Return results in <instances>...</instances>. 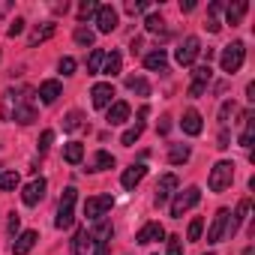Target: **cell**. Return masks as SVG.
Here are the masks:
<instances>
[{
    "instance_id": "cell-1",
    "label": "cell",
    "mask_w": 255,
    "mask_h": 255,
    "mask_svg": "<svg viewBox=\"0 0 255 255\" xmlns=\"http://www.w3.org/2000/svg\"><path fill=\"white\" fill-rule=\"evenodd\" d=\"M231 180H234V162L222 159V162H216V165L210 168L207 186H210V192H222V189H228V186H231Z\"/></svg>"
},
{
    "instance_id": "cell-2",
    "label": "cell",
    "mask_w": 255,
    "mask_h": 255,
    "mask_svg": "<svg viewBox=\"0 0 255 255\" xmlns=\"http://www.w3.org/2000/svg\"><path fill=\"white\" fill-rule=\"evenodd\" d=\"M243 60H246V45H243L240 39H234L231 45L222 48V72L234 75V72L243 66Z\"/></svg>"
},
{
    "instance_id": "cell-3",
    "label": "cell",
    "mask_w": 255,
    "mask_h": 255,
    "mask_svg": "<svg viewBox=\"0 0 255 255\" xmlns=\"http://www.w3.org/2000/svg\"><path fill=\"white\" fill-rule=\"evenodd\" d=\"M75 198H78V189L75 186H66L63 189V198H60V207H57V219H54V225L63 231V228H69L72 225V207H75Z\"/></svg>"
},
{
    "instance_id": "cell-4",
    "label": "cell",
    "mask_w": 255,
    "mask_h": 255,
    "mask_svg": "<svg viewBox=\"0 0 255 255\" xmlns=\"http://www.w3.org/2000/svg\"><path fill=\"white\" fill-rule=\"evenodd\" d=\"M198 201H201V189H198V186H189V189L177 192V198L171 201V216H174V219H180V216H183L186 210H192Z\"/></svg>"
},
{
    "instance_id": "cell-5",
    "label": "cell",
    "mask_w": 255,
    "mask_h": 255,
    "mask_svg": "<svg viewBox=\"0 0 255 255\" xmlns=\"http://www.w3.org/2000/svg\"><path fill=\"white\" fill-rule=\"evenodd\" d=\"M198 54H201V42H198V36H186V39L177 45V51H174V60H177L180 66H192Z\"/></svg>"
},
{
    "instance_id": "cell-6",
    "label": "cell",
    "mask_w": 255,
    "mask_h": 255,
    "mask_svg": "<svg viewBox=\"0 0 255 255\" xmlns=\"http://www.w3.org/2000/svg\"><path fill=\"white\" fill-rule=\"evenodd\" d=\"M111 207H114V198L111 195H93V198L84 201V216L87 219H102Z\"/></svg>"
},
{
    "instance_id": "cell-7",
    "label": "cell",
    "mask_w": 255,
    "mask_h": 255,
    "mask_svg": "<svg viewBox=\"0 0 255 255\" xmlns=\"http://www.w3.org/2000/svg\"><path fill=\"white\" fill-rule=\"evenodd\" d=\"M45 180L42 177H36V180H30L27 186H24V192H21V201L27 204V207H33V204H39L42 198H45Z\"/></svg>"
},
{
    "instance_id": "cell-8",
    "label": "cell",
    "mask_w": 255,
    "mask_h": 255,
    "mask_svg": "<svg viewBox=\"0 0 255 255\" xmlns=\"http://www.w3.org/2000/svg\"><path fill=\"white\" fill-rule=\"evenodd\" d=\"M96 27H99V33L117 30V9L114 6H99L96 9Z\"/></svg>"
},
{
    "instance_id": "cell-9",
    "label": "cell",
    "mask_w": 255,
    "mask_h": 255,
    "mask_svg": "<svg viewBox=\"0 0 255 255\" xmlns=\"http://www.w3.org/2000/svg\"><path fill=\"white\" fill-rule=\"evenodd\" d=\"M144 177H147V165H144V162H138V165H129V168L123 171L120 183H123V189H135Z\"/></svg>"
},
{
    "instance_id": "cell-10",
    "label": "cell",
    "mask_w": 255,
    "mask_h": 255,
    "mask_svg": "<svg viewBox=\"0 0 255 255\" xmlns=\"http://www.w3.org/2000/svg\"><path fill=\"white\" fill-rule=\"evenodd\" d=\"M225 228H228V210L222 207V210H216V216H213V222H210L207 243H219V240H222V234H225Z\"/></svg>"
},
{
    "instance_id": "cell-11",
    "label": "cell",
    "mask_w": 255,
    "mask_h": 255,
    "mask_svg": "<svg viewBox=\"0 0 255 255\" xmlns=\"http://www.w3.org/2000/svg\"><path fill=\"white\" fill-rule=\"evenodd\" d=\"M12 120H18V123H24V126L36 120V108H33V102H30V90H27V96H21V102H18Z\"/></svg>"
},
{
    "instance_id": "cell-12",
    "label": "cell",
    "mask_w": 255,
    "mask_h": 255,
    "mask_svg": "<svg viewBox=\"0 0 255 255\" xmlns=\"http://www.w3.org/2000/svg\"><path fill=\"white\" fill-rule=\"evenodd\" d=\"M180 126H183V132H186V135H201V129H204V123H201V114H198L195 108H189V111L183 114Z\"/></svg>"
},
{
    "instance_id": "cell-13",
    "label": "cell",
    "mask_w": 255,
    "mask_h": 255,
    "mask_svg": "<svg viewBox=\"0 0 255 255\" xmlns=\"http://www.w3.org/2000/svg\"><path fill=\"white\" fill-rule=\"evenodd\" d=\"M63 93V87H60V81L57 78H48V81H42L39 84V99L45 102V105H51V102H57V96Z\"/></svg>"
},
{
    "instance_id": "cell-14",
    "label": "cell",
    "mask_w": 255,
    "mask_h": 255,
    "mask_svg": "<svg viewBox=\"0 0 255 255\" xmlns=\"http://www.w3.org/2000/svg\"><path fill=\"white\" fill-rule=\"evenodd\" d=\"M90 96H93V108H108L111 99H114V87L111 84H96L90 90Z\"/></svg>"
},
{
    "instance_id": "cell-15",
    "label": "cell",
    "mask_w": 255,
    "mask_h": 255,
    "mask_svg": "<svg viewBox=\"0 0 255 255\" xmlns=\"http://www.w3.org/2000/svg\"><path fill=\"white\" fill-rule=\"evenodd\" d=\"M177 183H180V180H177L174 174H165V177H162V180L156 183V204H159V207H162V204L168 201V195H171V192L177 189Z\"/></svg>"
},
{
    "instance_id": "cell-16",
    "label": "cell",
    "mask_w": 255,
    "mask_h": 255,
    "mask_svg": "<svg viewBox=\"0 0 255 255\" xmlns=\"http://www.w3.org/2000/svg\"><path fill=\"white\" fill-rule=\"evenodd\" d=\"M162 237H165V228H162L159 222H147V225L135 234V240H138L141 246H144V243H153V240H162Z\"/></svg>"
},
{
    "instance_id": "cell-17",
    "label": "cell",
    "mask_w": 255,
    "mask_h": 255,
    "mask_svg": "<svg viewBox=\"0 0 255 255\" xmlns=\"http://www.w3.org/2000/svg\"><path fill=\"white\" fill-rule=\"evenodd\" d=\"M93 249V240H90V231L87 228H78L75 237H72V252L69 255H87Z\"/></svg>"
},
{
    "instance_id": "cell-18",
    "label": "cell",
    "mask_w": 255,
    "mask_h": 255,
    "mask_svg": "<svg viewBox=\"0 0 255 255\" xmlns=\"http://www.w3.org/2000/svg\"><path fill=\"white\" fill-rule=\"evenodd\" d=\"M129 120V102H111V108H108V123L111 126H120V123H126Z\"/></svg>"
},
{
    "instance_id": "cell-19",
    "label": "cell",
    "mask_w": 255,
    "mask_h": 255,
    "mask_svg": "<svg viewBox=\"0 0 255 255\" xmlns=\"http://www.w3.org/2000/svg\"><path fill=\"white\" fill-rule=\"evenodd\" d=\"M36 231H21L18 237H15V243H12V255H27L30 249H33V243H36Z\"/></svg>"
},
{
    "instance_id": "cell-20",
    "label": "cell",
    "mask_w": 255,
    "mask_h": 255,
    "mask_svg": "<svg viewBox=\"0 0 255 255\" xmlns=\"http://www.w3.org/2000/svg\"><path fill=\"white\" fill-rule=\"evenodd\" d=\"M18 102H21V96H18L15 90H6V93H3V105H0V117H3V120H12Z\"/></svg>"
},
{
    "instance_id": "cell-21",
    "label": "cell",
    "mask_w": 255,
    "mask_h": 255,
    "mask_svg": "<svg viewBox=\"0 0 255 255\" xmlns=\"http://www.w3.org/2000/svg\"><path fill=\"white\" fill-rule=\"evenodd\" d=\"M144 66H147V69H153V72H156V69H159V72H165V66H168V57H165V51H162V48L150 51V54L144 57Z\"/></svg>"
},
{
    "instance_id": "cell-22",
    "label": "cell",
    "mask_w": 255,
    "mask_h": 255,
    "mask_svg": "<svg viewBox=\"0 0 255 255\" xmlns=\"http://www.w3.org/2000/svg\"><path fill=\"white\" fill-rule=\"evenodd\" d=\"M120 66H123L120 51H111V54H105V60H102V69H99V72H105V75H120Z\"/></svg>"
},
{
    "instance_id": "cell-23",
    "label": "cell",
    "mask_w": 255,
    "mask_h": 255,
    "mask_svg": "<svg viewBox=\"0 0 255 255\" xmlns=\"http://www.w3.org/2000/svg\"><path fill=\"white\" fill-rule=\"evenodd\" d=\"M63 159H66L69 165H78V162L84 159V144H81V141H69V144L63 147Z\"/></svg>"
},
{
    "instance_id": "cell-24",
    "label": "cell",
    "mask_w": 255,
    "mask_h": 255,
    "mask_svg": "<svg viewBox=\"0 0 255 255\" xmlns=\"http://www.w3.org/2000/svg\"><path fill=\"white\" fill-rule=\"evenodd\" d=\"M189 144H171V150H168V162L171 165H183V162H189Z\"/></svg>"
},
{
    "instance_id": "cell-25",
    "label": "cell",
    "mask_w": 255,
    "mask_h": 255,
    "mask_svg": "<svg viewBox=\"0 0 255 255\" xmlns=\"http://www.w3.org/2000/svg\"><path fill=\"white\" fill-rule=\"evenodd\" d=\"M246 9H249V3H246V0H237V3H231V6L225 9V18H228V24H240V18L246 15Z\"/></svg>"
},
{
    "instance_id": "cell-26",
    "label": "cell",
    "mask_w": 255,
    "mask_h": 255,
    "mask_svg": "<svg viewBox=\"0 0 255 255\" xmlns=\"http://www.w3.org/2000/svg\"><path fill=\"white\" fill-rule=\"evenodd\" d=\"M246 213H249V201H240V204H237V213H234V222H231V225L225 228V231H228L231 237H234V234L240 231V225L246 222Z\"/></svg>"
},
{
    "instance_id": "cell-27",
    "label": "cell",
    "mask_w": 255,
    "mask_h": 255,
    "mask_svg": "<svg viewBox=\"0 0 255 255\" xmlns=\"http://www.w3.org/2000/svg\"><path fill=\"white\" fill-rule=\"evenodd\" d=\"M102 60H105V51L102 48H93L90 57H87V75H96L102 69Z\"/></svg>"
},
{
    "instance_id": "cell-28",
    "label": "cell",
    "mask_w": 255,
    "mask_h": 255,
    "mask_svg": "<svg viewBox=\"0 0 255 255\" xmlns=\"http://www.w3.org/2000/svg\"><path fill=\"white\" fill-rule=\"evenodd\" d=\"M18 174L15 171H0V189L3 192H12V189H18Z\"/></svg>"
},
{
    "instance_id": "cell-29",
    "label": "cell",
    "mask_w": 255,
    "mask_h": 255,
    "mask_svg": "<svg viewBox=\"0 0 255 255\" xmlns=\"http://www.w3.org/2000/svg\"><path fill=\"white\" fill-rule=\"evenodd\" d=\"M141 129H144V123H135L132 129H126V132H123V138H120V144H123V147H132V144L141 138Z\"/></svg>"
},
{
    "instance_id": "cell-30",
    "label": "cell",
    "mask_w": 255,
    "mask_h": 255,
    "mask_svg": "<svg viewBox=\"0 0 255 255\" xmlns=\"http://www.w3.org/2000/svg\"><path fill=\"white\" fill-rule=\"evenodd\" d=\"M105 168H114V156L105 153V150H99V153L93 156V171H105Z\"/></svg>"
},
{
    "instance_id": "cell-31",
    "label": "cell",
    "mask_w": 255,
    "mask_h": 255,
    "mask_svg": "<svg viewBox=\"0 0 255 255\" xmlns=\"http://www.w3.org/2000/svg\"><path fill=\"white\" fill-rule=\"evenodd\" d=\"M126 87L132 93H138V96H150V84L144 78H126Z\"/></svg>"
},
{
    "instance_id": "cell-32",
    "label": "cell",
    "mask_w": 255,
    "mask_h": 255,
    "mask_svg": "<svg viewBox=\"0 0 255 255\" xmlns=\"http://www.w3.org/2000/svg\"><path fill=\"white\" fill-rule=\"evenodd\" d=\"M51 36H54V24H42L39 30H33L30 45H39V42H45V39H51Z\"/></svg>"
},
{
    "instance_id": "cell-33",
    "label": "cell",
    "mask_w": 255,
    "mask_h": 255,
    "mask_svg": "<svg viewBox=\"0 0 255 255\" xmlns=\"http://www.w3.org/2000/svg\"><path fill=\"white\" fill-rule=\"evenodd\" d=\"M75 42L78 45H93L96 42V33L90 27H75Z\"/></svg>"
},
{
    "instance_id": "cell-34",
    "label": "cell",
    "mask_w": 255,
    "mask_h": 255,
    "mask_svg": "<svg viewBox=\"0 0 255 255\" xmlns=\"http://www.w3.org/2000/svg\"><path fill=\"white\" fill-rule=\"evenodd\" d=\"M81 120H84L81 111H69V114L63 117V129H66V132H75L78 126H81Z\"/></svg>"
},
{
    "instance_id": "cell-35",
    "label": "cell",
    "mask_w": 255,
    "mask_h": 255,
    "mask_svg": "<svg viewBox=\"0 0 255 255\" xmlns=\"http://www.w3.org/2000/svg\"><path fill=\"white\" fill-rule=\"evenodd\" d=\"M192 78H195V84H207V81L213 78V69H210L207 63H204V66H195V69H192Z\"/></svg>"
},
{
    "instance_id": "cell-36",
    "label": "cell",
    "mask_w": 255,
    "mask_h": 255,
    "mask_svg": "<svg viewBox=\"0 0 255 255\" xmlns=\"http://www.w3.org/2000/svg\"><path fill=\"white\" fill-rule=\"evenodd\" d=\"M96 9H99V3H96V0H84V3L78 6V18L84 21V18H90V15H96Z\"/></svg>"
},
{
    "instance_id": "cell-37",
    "label": "cell",
    "mask_w": 255,
    "mask_h": 255,
    "mask_svg": "<svg viewBox=\"0 0 255 255\" xmlns=\"http://www.w3.org/2000/svg\"><path fill=\"white\" fill-rule=\"evenodd\" d=\"M252 138H255V123H252V117L246 120V129H243V135H240V147H252Z\"/></svg>"
},
{
    "instance_id": "cell-38",
    "label": "cell",
    "mask_w": 255,
    "mask_h": 255,
    "mask_svg": "<svg viewBox=\"0 0 255 255\" xmlns=\"http://www.w3.org/2000/svg\"><path fill=\"white\" fill-rule=\"evenodd\" d=\"M162 24H165V21H162V15H159V12H150V15L144 18V27H147L150 33H156V30H162Z\"/></svg>"
},
{
    "instance_id": "cell-39",
    "label": "cell",
    "mask_w": 255,
    "mask_h": 255,
    "mask_svg": "<svg viewBox=\"0 0 255 255\" xmlns=\"http://www.w3.org/2000/svg\"><path fill=\"white\" fill-rule=\"evenodd\" d=\"M150 3H147V0H129V3H126V12H129V15H138V12H144Z\"/></svg>"
},
{
    "instance_id": "cell-40",
    "label": "cell",
    "mask_w": 255,
    "mask_h": 255,
    "mask_svg": "<svg viewBox=\"0 0 255 255\" xmlns=\"http://www.w3.org/2000/svg\"><path fill=\"white\" fill-rule=\"evenodd\" d=\"M201 228H204V222L195 216V219L189 222V231H186V237H189V240H198V237H201Z\"/></svg>"
},
{
    "instance_id": "cell-41",
    "label": "cell",
    "mask_w": 255,
    "mask_h": 255,
    "mask_svg": "<svg viewBox=\"0 0 255 255\" xmlns=\"http://www.w3.org/2000/svg\"><path fill=\"white\" fill-rule=\"evenodd\" d=\"M234 114V102H222V108H219V123L225 126L228 123V117Z\"/></svg>"
},
{
    "instance_id": "cell-42",
    "label": "cell",
    "mask_w": 255,
    "mask_h": 255,
    "mask_svg": "<svg viewBox=\"0 0 255 255\" xmlns=\"http://www.w3.org/2000/svg\"><path fill=\"white\" fill-rule=\"evenodd\" d=\"M165 255H183V243L180 237H168V252Z\"/></svg>"
},
{
    "instance_id": "cell-43",
    "label": "cell",
    "mask_w": 255,
    "mask_h": 255,
    "mask_svg": "<svg viewBox=\"0 0 255 255\" xmlns=\"http://www.w3.org/2000/svg\"><path fill=\"white\" fill-rule=\"evenodd\" d=\"M21 30H24V18H15V21L6 27V36H18Z\"/></svg>"
},
{
    "instance_id": "cell-44",
    "label": "cell",
    "mask_w": 255,
    "mask_h": 255,
    "mask_svg": "<svg viewBox=\"0 0 255 255\" xmlns=\"http://www.w3.org/2000/svg\"><path fill=\"white\" fill-rule=\"evenodd\" d=\"M51 141H54V132H51V129H45V132H42V138H39V150L45 153V150L51 147Z\"/></svg>"
},
{
    "instance_id": "cell-45",
    "label": "cell",
    "mask_w": 255,
    "mask_h": 255,
    "mask_svg": "<svg viewBox=\"0 0 255 255\" xmlns=\"http://www.w3.org/2000/svg\"><path fill=\"white\" fill-rule=\"evenodd\" d=\"M60 72H63V75H72V72H75V60H72V57H63V60H60Z\"/></svg>"
},
{
    "instance_id": "cell-46",
    "label": "cell",
    "mask_w": 255,
    "mask_h": 255,
    "mask_svg": "<svg viewBox=\"0 0 255 255\" xmlns=\"http://www.w3.org/2000/svg\"><path fill=\"white\" fill-rule=\"evenodd\" d=\"M201 93H204V84H195V81H192V87H189V96H192V99H198Z\"/></svg>"
},
{
    "instance_id": "cell-47",
    "label": "cell",
    "mask_w": 255,
    "mask_h": 255,
    "mask_svg": "<svg viewBox=\"0 0 255 255\" xmlns=\"http://www.w3.org/2000/svg\"><path fill=\"white\" fill-rule=\"evenodd\" d=\"M204 27H207V30H210V33H219V30H222V24H219V21H216V18H210V21H207V24H204Z\"/></svg>"
},
{
    "instance_id": "cell-48",
    "label": "cell",
    "mask_w": 255,
    "mask_h": 255,
    "mask_svg": "<svg viewBox=\"0 0 255 255\" xmlns=\"http://www.w3.org/2000/svg\"><path fill=\"white\" fill-rule=\"evenodd\" d=\"M18 222H21V216H18V213H12V216H9V231H12V234L18 231Z\"/></svg>"
},
{
    "instance_id": "cell-49",
    "label": "cell",
    "mask_w": 255,
    "mask_h": 255,
    "mask_svg": "<svg viewBox=\"0 0 255 255\" xmlns=\"http://www.w3.org/2000/svg\"><path fill=\"white\" fill-rule=\"evenodd\" d=\"M216 147H219V150H225V147H228V132H225V129L219 132V144H216Z\"/></svg>"
},
{
    "instance_id": "cell-50",
    "label": "cell",
    "mask_w": 255,
    "mask_h": 255,
    "mask_svg": "<svg viewBox=\"0 0 255 255\" xmlns=\"http://www.w3.org/2000/svg\"><path fill=\"white\" fill-rule=\"evenodd\" d=\"M195 9V0H186V3H180V12H192Z\"/></svg>"
},
{
    "instance_id": "cell-51",
    "label": "cell",
    "mask_w": 255,
    "mask_h": 255,
    "mask_svg": "<svg viewBox=\"0 0 255 255\" xmlns=\"http://www.w3.org/2000/svg\"><path fill=\"white\" fill-rule=\"evenodd\" d=\"M243 255H255V249H252V246H246V249H243Z\"/></svg>"
},
{
    "instance_id": "cell-52",
    "label": "cell",
    "mask_w": 255,
    "mask_h": 255,
    "mask_svg": "<svg viewBox=\"0 0 255 255\" xmlns=\"http://www.w3.org/2000/svg\"><path fill=\"white\" fill-rule=\"evenodd\" d=\"M93 255H105V246H96V252Z\"/></svg>"
},
{
    "instance_id": "cell-53",
    "label": "cell",
    "mask_w": 255,
    "mask_h": 255,
    "mask_svg": "<svg viewBox=\"0 0 255 255\" xmlns=\"http://www.w3.org/2000/svg\"><path fill=\"white\" fill-rule=\"evenodd\" d=\"M207 255H213V252H207Z\"/></svg>"
}]
</instances>
